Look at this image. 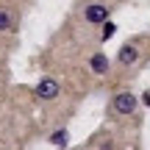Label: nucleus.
<instances>
[{
  "mask_svg": "<svg viewBox=\"0 0 150 150\" xmlns=\"http://www.w3.org/2000/svg\"><path fill=\"white\" fill-rule=\"evenodd\" d=\"M108 6H103V3H92V6H86V11H83V17H86V22H92V25H103V22H108Z\"/></svg>",
  "mask_w": 150,
  "mask_h": 150,
  "instance_id": "1",
  "label": "nucleus"
},
{
  "mask_svg": "<svg viewBox=\"0 0 150 150\" xmlns=\"http://www.w3.org/2000/svg\"><path fill=\"white\" fill-rule=\"evenodd\" d=\"M136 95H131V92H120V95H114V111L117 114H134L136 111Z\"/></svg>",
  "mask_w": 150,
  "mask_h": 150,
  "instance_id": "2",
  "label": "nucleus"
},
{
  "mask_svg": "<svg viewBox=\"0 0 150 150\" xmlns=\"http://www.w3.org/2000/svg\"><path fill=\"white\" fill-rule=\"evenodd\" d=\"M59 89L61 86H59L56 78H42L36 83V95L42 97V100H56V97H59Z\"/></svg>",
  "mask_w": 150,
  "mask_h": 150,
  "instance_id": "3",
  "label": "nucleus"
},
{
  "mask_svg": "<svg viewBox=\"0 0 150 150\" xmlns=\"http://www.w3.org/2000/svg\"><path fill=\"white\" fill-rule=\"evenodd\" d=\"M117 59H120V64H125V67H128V64H136V61H139V50H136L134 45H125V47L120 50Z\"/></svg>",
  "mask_w": 150,
  "mask_h": 150,
  "instance_id": "4",
  "label": "nucleus"
},
{
  "mask_svg": "<svg viewBox=\"0 0 150 150\" xmlns=\"http://www.w3.org/2000/svg\"><path fill=\"white\" fill-rule=\"evenodd\" d=\"M89 67H92V72H97V75H103V72H108V59L103 53H95L89 59Z\"/></svg>",
  "mask_w": 150,
  "mask_h": 150,
  "instance_id": "5",
  "label": "nucleus"
},
{
  "mask_svg": "<svg viewBox=\"0 0 150 150\" xmlns=\"http://www.w3.org/2000/svg\"><path fill=\"white\" fill-rule=\"evenodd\" d=\"M67 142H70V134L67 131H56L50 136V145H56V147H67Z\"/></svg>",
  "mask_w": 150,
  "mask_h": 150,
  "instance_id": "6",
  "label": "nucleus"
},
{
  "mask_svg": "<svg viewBox=\"0 0 150 150\" xmlns=\"http://www.w3.org/2000/svg\"><path fill=\"white\" fill-rule=\"evenodd\" d=\"M114 33H117V25H114V22H103V39H106V42L114 36Z\"/></svg>",
  "mask_w": 150,
  "mask_h": 150,
  "instance_id": "7",
  "label": "nucleus"
},
{
  "mask_svg": "<svg viewBox=\"0 0 150 150\" xmlns=\"http://www.w3.org/2000/svg\"><path fill=\"white\" fill-rule=\"evenodd\" d=\"M0 31H11V17H8V11H0Z\"/></svg>",
  "mask_w": 150,
  "mask_h": 150,
  "instance_id": "8",
  "label": "nucleus"
},
{
  "mask_svg": "<svg viewBox=\"0 0 150 150\" xmlns=\"http://www.w3.org/2000/svg\"><path fill=\"white\" fill-rule=\"evenodd\" d=\"M142 97H145V106H150V92H145Z\"/></svg>",
  "mask_w": 150,
  "mask_h": 150,
  "instance_id": "9",
  "label": "nucleus"
},
{
  "mask_svg": "<svg viewBox=\"0 0 150 150\" xmlns=\"http://www.w3.org/2000/svg\"><path fill=\"white\" fill-rule=\"evenodd\" d=\"M100 150H114V147H111V145H103V147H100Z\"/></svg>",
  "mask_w": 150,
  "mask_h": 150,
  "instance_id": "10",
  "label": "nucleus"
}]
</instances>
